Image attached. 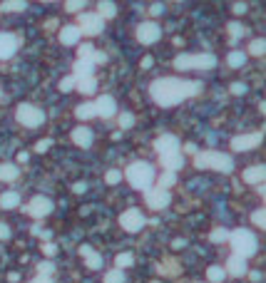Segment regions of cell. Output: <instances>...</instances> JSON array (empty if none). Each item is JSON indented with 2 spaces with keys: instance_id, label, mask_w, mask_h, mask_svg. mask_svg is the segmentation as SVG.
<instances>
[{
  "instance_id": "obj_31",
  "label": "cell",
  "mask_w": 266,
  "mask_h": 283,
  "mask_svg": "<svg viewBox=\"0 0 266 283\" xmlns=\"http://www.w3.org/2000/svg\"><path fill=\"white\" fill-rule=\"evenodd\" d=\"M134 264V256L132 253H117V259H114V266L122 271V268H127V266Z\"/></svg>"
},
{
  "instance_id": "obj_4",
  "label": "cell",
  "mask_w": 266,
  "mask_h": 283,
  "mask_svg": "<svg viewBox=\"0 0 266 283\" xmlns=\"http://www.w3.org/2000/svg\"><path fill=\"white\" fill-rule=\"evenodd\" d=\"M227 241L231 244V248H234V256H241V259L254 256V253H256V248H259L256 236H254L249 228H234V231L229 234Z\"/></svg>"
},
{
  "instance_id": "obj_8",
  "label": "cell",
  "mask_w": 266,
  "mask_h": 283,
  "mask_svg": "<svg viewBox=\"0 0 266 283\" xmlns=\"http://www.w3.org/2000/svg\"><path fill=\"white\" fill-rule=\"evenodd\" d=\"M172 201L170 196V189H162V187H152L144 191V204L154 211H162V209H167Z\"/></svg>"
},
{
  "instance_id": "obj_52",
  "label": "cell",
  "mask_w": 266,
  "mask_h": 283,
  "mask_svg": "<svg viewBox=\"0 0 266 283\" xmlns=\"http://www.w3.org/2000/svg\"><path fill=\"white\" fill-rule=\"evenodd\" d=\"M30 283H53V278H50V276H38V278H33Z\"/></svg>"
},
{
  "instance_id": "obj_25",
  "label": "cell",
  "mask_w": 266,
  "mask_h": 283,
  "mask_svg": "<svg viewBox=\"0 0 266 283\" xmlns=\"http://www.w3.org/2000/svg\"><path fill=\"white\" fill-rule=\"evenodd\" d=\"M77 119H92V117H97L95 112V102H82V105H77Z\"/></svg>"
},
{
  "instance_id": "obj_13",
  "label": "cell",
  "mask_w": 266,
  "mask_h": 283,
  "mask_svg": "<svg viewBox=\"0 0 266 283\" xmlns=\"http://www.w3.org/2000/svg\"><path fill=\"white\" fill-rule=\"evenodd\" d=\"M261 132H254V134H239V137H234L231 139V149L234 151H251L256 149L259 144H261Z\"/></svg>"
},
{
  "instance_id": "obj_5",
  "label": "cell",
  "mask_w": 266,
  "mask_h": 283,
  "mask_svg": "<svg viewBox=\"0 0 266 283\" xmlns=\"http://www.w3.org/2000/svg\"><path fill=\"white\" fill-rule=\"evenodd\" d=\"M216 65V57L211 53H182L174 57V67L177 70H211Z\"/></svg>"
},
{
  "instance_id": "obj_29",
  "label": "cell",
  "mask_w": 266,
  "mask_h": 283,
  "mask_svg": "<svg viewBox=\"0 0 266 283\" xmlns=\"http://www.w3.org/2000/svg\"><path fill=\"white\" fill-rule=\"evenodd\" d=\"M207 278H209L211 283H219V281L227 278V273H224L222 266H209V268H207Z\"/></svg>"
},
{
  "instance_id": "obj_9",
  "label": "cell",
  "mask_w": 266,
  "mask_h": 283,
  "mask_svg": "<svg viewBox=\"0 0 266 283\" xmlns=\"http://www.w3.org/2000/svg\"><path fill=\"white\" fill-rule=\"evenodd\" d=\"M119 226L125 228L127 234H137L144 228V214L139 209H127L119 214Z\"/></svg>"
},
{
  "instance_id": "obj_1",
  "label": "cell",
  "mask_w": 266,
  "mask_h": 283,
  "mask_svg": "<svg viewBox=\"0 0 266 283\" xmlns=\"http://www.w3.org/2000/svg\"><path fill=\"white\" fill-rule=\"evenodd\" d=\"M202 92L199 80H177V77H159L150 85V97L159 107H177L187 97H197Z\"/></svg>"
},
{
  "instance_id": "obj_44",
  "label": "cell",
  "mask_w": 266,
  "mask_h": 283,
  "mask_svg": "<svg viewBox=\"0 0 266 283\" xmlns=\"http://www.w3.org/2000/svg\"><path fill=\"white\" fill-rule=\"evenodd\" d=\"M229 90H231V94H244L247 92V85H244V82H231Z\"/></svg>"
},
{
  "instance_id": "obj_11",
  "label": "cell",
  "mask_w": 266,
  "mask_h": 283,
  "mask_svg": "<svg viewBox=\"0 0 266 283\" xmlns=\"http://www.w3.org/2000/svg\"><path fill=\"white\" fill-rule=\"evenodd\" d=\"M154 149L159 151V157H170V154H182V144L174 134H162L154 139Z\"/></svg>"
},
{
  "instance_id": "obj_36",
  "label": "cell",
  "mask_w": 266,
  "mask_h": 283,
  "mask_svg": "<svg viewBox=\"0 0 266 283\" xmlns=\"http://www.w3.org/2000/svg\"><path fill=\"white\" fill-rule=\"evenodd\" d=\"M75 90V75H67L60 80V92H72Z\"/></svg>"
},
{
  "instance_id": "obj_27",
  "label": "cell",
  "mask_w": 266,
  "mask_h": 283,
  "mask_svg": "<svg viewBox=\"0 0 266 283\" xmlns=\"http://www.w3.org/2000/svg\"><path fill=\"white\" fill-rule=\"evenodd\" d=\"M97 8H100V18L105 20V18H114L117 15V5L114 3H107V0H102V3H97Z\"/></svg>"
},
{
  "instance_id": "obj_24",
  "label": "cell",
  "mask_w": 266,
  "mask_h": 283,
  "mask_svg": "<svg viewBox=\"0 0 266 283\" xmlns=\"http://www.w3.org/2000/svg\"><path fill=\"white\" fill-rule=\"evenodd\" d=\"M95 62L92 60H77L75 62V77H92Z\"/></svg>"
},
{
  "instance_id": "obj_28",
  "label": "cell",
  "mask_w": 266,
  "mask_h": 283,
  "mask_svg": "<svg viewBox=\"0 0 266 283\" xmlns=\"http://www.w3.org/2000/svg\"><path fill=\"white\" fill-rule=\"evenodd\" d=\"M0 8H3L5 13H20V10L28 8V3H25V0H5V3H0Z\"/></svg>"
},
{
  "instance_id": "obj_53",
  "label": "cell",
  "mask_w": 266,
  "mask_h": 283,
  "mask_svg": "<svg viewBox=\"0 0 266 283\" xmlns=\"http://www.w3.org/2000/svg\"><path fill=\"white\" fill-rule=\"evenodd\" d=\"M72 191H75V194H82V191H85V184H82V182H77L75 187H72Z\"/></svg>"
},
{
  "instance_id": "obj_35",
  "label": "cell",
  "mask_w": 266,
  "mask_h": 283,
  "mask_svg": "<svg viewBox=\"0 0 266 283\" xmlns=\"http://www.w3.org/2000/svg\"><path fill=\"white\" fill-rule=\"evenodd\" d=\"M209 239L214 241V244H222V241H227L229 239V228H214L209 234Z\"/></svg>"
},
{
  "instance_id": "obj_16",
  "label": "cell",
  "mask_w": 266,
  "mask_h": 283,
  "mask_svg": "<svg viewBox=\"0 0 266 283\" xmlns=\"http://www.w3.org/2000/svg\"><path fill=\"white\" fill-rule=\"evenodd\" d=\"M224 273H229V276H244L247 273V259H241V256H229L227 261V268H224Z\"/></svg>"
},
{
  "instance_id": "obj_15",
  "label": "cell",
  "mask_w": 266,
  "mask_h": 283,
  "mask_svg": "<svg viewBox=\"0 0 266 283\" xmlns=\"http://www.w3.org/2000/svg\"><path fill=\"white\" fill-rule=\"evenodd\" d=\"M18 50V38L10 33H0V60H10Z\"/></svg>"
},
{
  "instance_id": "obj_40",
  "label": "cell",
  "mask_w": 266,
  "mask_h": 283,
  "mask_svg": "<svg viewBox=\"0 0 266 283\" xmlns=\"http://www.w3.org/2000/svg\"><path fill=\"white\" fill-rule=\"evenodd\" d=\"M251 224L256 228H264V209H256V211L251 214Z\"/></svg>"
},
{
  "instance_id": "obj_23",
  "label": "cell",
  "mask_w": 266,
  "mask_h": 283,
  "mask_svg": "<svg viewBox=\"0 0 266 283\" xmlns=\"http://www.w3.org/2000/svg\"><path fill=\"white\" fill-rule=\"evenodd\" d=\"M20 176V169L15 167V164H0V182H15Z\"/></svg>"
},
{
  "instance_id": "obj_45",
  "label": "cell",
  "mask_w": 266,
  "mask_h": 283,
  "mask_svg": "<svg viewBox=\"0 0 266 283\" xmlns=\"http://www.w3.org/2000/svg\"><path fill=\"white\" fill-rule=\"evenodd\" d=\"M42 253L53 259V256H55V253H57V246L53 244V241H47V244H42Z\"/></svg>"
},
{
  "instance_id": "obj_21",
  "label": "cell",
  "mask_w": 266,
  "mask_h": 283,
  "mask_svg": "<svg viewBox=\"0 0 266 283\" xmlns=\"http://www.w3.org/2000/svg\"><path fill=\"white\" fill-rule=\"evenodd\" d=\"M244 182H247V184H261V182H264V167L256 164V167L244 169Z\"/></svg>"
},
{
  "instance_id": "obj_37",
  "label": "cell",
  "mask_w": 266,
  "mask_h": 283,
  "mask_svg": "<svg viewBox=\"0 0 266 283\" xmlns=\"http://www.w3.org/2000/svg\"><path fill=\"white\" fill-rule=\"evenodd\" d=\"M174 182H177V174H174V171H164V174H162V179H159V187L170 189Z\"/></svg>"
},
{
  "instance_id": "obj_39",
  "label": "cell",
  "mask_w": 266,
  "mask_h": 283,
  "mask_svg": "<svg viewBox=\"0 0 266 283\" xmlns=\"http://www.w3.org/2000/svg\"><path fill=\"white\" fill-rule=\"evenodd\" d=\"M132 124H134V114H130V112L119 114V130H130Z\"/></svg>"
},
{
  "instance_id": "obj_14",
  "label": "cell",
  "mask_w": 266,
  "mask_h": 283,
  "mask_svg": "<svg viewBox=\"0 0 266 283\" xmlns=\"http://www.w3.org/2000/svg\"><path fill=\"white\" fill-rule=\"evenodd\" d=\"M95 112H97V117H102V119H110V117H114V114H117V102H114V97H110V94H102V97L95 102Z\"/></svg>"
},
{
  "instance_id": "obj_19",
  "label": "cell",
  "mask_w": 266,
  "mask_h": 283,
  "mask_svg": "<svg viewBox=\"0 0 266 283\" xmlns=\"http://www.w3.org/2000/svg\"><path fill=\"white\" fill-rule=\"evenodd\" d=\"M159 159H162L164 171H174V174H177V169L184 167V157H182V154H170V157H159Z\"/></svg>"
},
{
  "instance_id": "obj_50",
  "label": "cell",
  "mask_w": 266,
  "mask_h": 283,
  "mask_svg": "<svg viewBox=\"0 0 266 283\" xmlns=\"http://www.w3.org/2000/svg\"><path fill=\"white\" fill-rule=\"evenodd\" d=\"M105 60H107V55H105V53H92V62H105Z\"/></svg>"
},
{
  "instance_id": "obj_26",
  "label": "cell",
  "mask_w": 266,
  "mask_h": 283,
  "mask_svg": "<svg viewBox=\"0 0 266 283\" xmlns=\"http://www.w3.org/2000/svg\"><path fill=\"white\" fill-rule=\"evenodd\" d=\"M247 62V53H241V50H231L227 55V65L229 67H241Z\"/></svg>"
},
{
  "instance_id": "obj_6",
  "label": "cell",
  "mask_w": 266,
  "mask_h": 283,
  "mask_svg": "<svg viewBox=\"0 0 266 283\" xmlns=\"http://www.w3.org/2000/svg\"><path fill=\"white\" fill-rule=\"evenodd\" d=\"M15 117H18V122L22 127H30V130H35V127H40V124L45 122V112H42L40 107H35V105H28V102L18 105Z\"/></svg>"
},
{
  "instance_id": "obj_56",
  "label": "cell",
  "mask_w": 266,
  "mask_h": 283,
  "mask_svg": "<svg viewBox=\"0 0 266 283\" xmlns=\"http://www.w3.org/2000/svg\"><path fill=\"white\" fill-rule=\"evenodd\" d=\"M172 246H174V248H182V246H184V239H177Z\"/></svg>"
},
{
  "instance_id": "obj_10",
  "label": "cell",
  "mask_w": 266,
  "mask_h": 283,
  "mask_svg": "<svg viewBox=\"0 0 266 283\" xmlns=\"http://www.w3.org/2000/svg\"><path fill=\"white\" fill-rule=\"evenodd\" d=\"M159 38H162V28H159L157 22L144 20V22L137 25V40H139L142 45H154Z\"/></svg>"
},
{
  "instance_id": "obj_46",
  "label": "cell",
  "mask_w": 266,
  "mask_h": 283,
  "mask_svg": "<svg viewBox=\"0 0 266 283\" xmlns=\"http://www.w3.org/2000/svg\"><path fill=\"white\" fill-rule=\"evenodd\" d=\"M50 144H53L50 139H40L38 144H35V151H40V154H42V151H47V147H50Z\"/></svg>"
},
{
  "instance_id": "obj_32",
  "label": "cell",
  "mask_w": 266,
  "mask_h": 283,
  "mask_svg": "<svg viewBox=\"0 0 266 283\" xmlns=\"http://www.w3.org/2000/svg\"><path fill=\"white\" fill-rule=\"evenodd\" d=\"M241 35H244V25L241 22H229V38H231V42H236Z\"/></svg>"
},
{
  "instance_id": "obj_20",
  "label": "cell",
  "mask_w": 266,
  "mask_h": 283,
  "mask_svg": "<svg viewBox=\"0 0 266 283\" xmlns=\"http://www.w3.org/2000/svg\"><path fill=\"white\" fill-rule=\"evenodd\" d=\"M75 87H77V92L92 94L97 90V80L95 77H75Z\"/></svg>"
},
{
  "instance_id": "obj_55",
  "label": "cell",
  "mask_w": 266,
  "mask_h": 283,
  "mask_svg": "<svg viewBox=\"0 0 266 283\" xmlns=\"http://www.w3.org/2000/svg\"><path fill=\"white\" fill-rule=\"evenodd\" d=\"M18 162H28V151H20V154H18Z\"/></svg>"
},
{
  "instance_id": "obj_30",
  "label": "cell",
  "mask_w": 266,
  "mask_h": 283,
  "mask_svg": "<svg viewBox=\"0 0 266 283\" xmlns=\"http://www.w3.org/2000/svg\"><path fill=\"white\" fill-rule=\"evenodd\" d=\"M85 266H87V268H92V271L102 268V256H100L97 251H90V253L85 256Z\"/></svg>"
},
{
  "instance_id": "obj_3",
  "label": "cell",
  "mask_w": 266,
  "mask_h": 283,
  "mask_svg": "<svg viewBox=\"0 0 266 283\" xmlns=\"http://www.w3.org/2000/svg\"><path fill=\"white\" fill-rule=\"evenodd\" d=\"M194 164L199 169H214L219 174H231L234 171V159L224 151H202V154H197Z\"/></svg>"
},
{
  "instance_id": "obj_49",
  "label": "cell",
  "mask_w": 266,
  "mask_h": 283,
  "mask_svg": "<svg viewBox=\"0 0 266 283\" xmlns=\"http://www.w3.org/2000/svg\"><path fill=\"white\" fill-rule=\"evenodd\" d=\"M231 10H234L236 15H241V13H247V3H234V5H231Z\"/></svg>"
},
{
  "instance_id": "obj_58",
  "label": "cell",
  "mask_w": 266,
  "mask_h": 283,
  "mask_svg": "<svg viewBox=\"0 0 266 283\" xmlns=\"http://www.w3.org/2000/svg\"><path fill=\"white\" fill-rule=\"evenodd\" d=\"M0 94H3V92H0Z\"/></svg>"
},
{
  "instance_id": "obj_51",
  "label": "cell",
  "mask_w": 266,
  "mask_h": 283,
  "mask_svg": "<svg viewBox=\"0 0 266 283\" xmlns=\"http://www.w3.org/2000/svg\"><path fill=\"white\" fill-rule=\"evenodd\" d=\"M249 278H251V281H261V278H264V273H261V271H251V273H249Z\"/></svg>"
},
{
  "instance_id": "obj_33",
  "label": "cell",
  "mask_w": 266,
  "mask_h": 283,
  "mask_svg": "<svg viewBox=\"0 0 266 283\" xmlns=\"http://www.w3.org/2000/svg\"><path fill=\"white\" fill-rule=\"evenodd\" d=\"M264 38H256V40H251V42H249V53H251V55H264Z\"/></svg>"
},
{
  "instance_id": "obj_2",
  "label": "cell",
  "mask_w": 266,
  "mask_h": 283,
  "mask_svg": "<svg viewBox=\"0 0 266 283\" xmlns=\"http://www.w3.org/2000/svg\"><path fill=\"white\" fill-rule=\"evenodd\" d=\"M122 179H127L132 189L147 191V189H152L154 179H157V171H154V167L150 162H132V164L125 169Z\"/></svg>"
},
{
  "instance_id": "obj_22",
  "label": "cell",
  "mask_w": 266,
  "mask_h": 283,
  "mask_svg": "<svg viewBox=\"0 0 266 283\" xmlns=\"http://www.w3.org/2000/svg\"><path fill=\"white\" fill-rule=\"evenodd\" d=\"M20 204V194L18 191H5V194H0V209H15Z\"/></svg>"
},
{
  "instance_id": "obj_17",
  "label": "cell",
  "mask_w": 266,
  "mask_h": 283,
  "mask_svg": "<svg viewBox=\"0 0 266 283\" xmlns=\"http://www.w3.org/2000/svg\"><path fill=\"white\" fill-rule=\"evenodd\" d=\"M80 38H82V35H80L77 25H65V28L60 30V42H62V45H67V47H70V45H77Z\"/></svg>"
},
{
  "instance_id": "obj_54",
  "label": "cell",
  "mask_w": 266,
  "mask_h": 283,
  "mask_svg": "<svg viewBox=\"0 0 266 283\" xmlns=\"http://www.w3.org/2000/svg\"><path fill=\"white\" fill-rule=\"evenodd\" d=\"M90 251H92V248H90V246H80V253H82V259H85V256H87V253H90Z\"/></svg>"
},
{
  "instance_id": "obj_38",
  "label": "cell",
  "mask_w": 266,
  "mask_h": 283,
  "mask_svg": "<svg viewBox=\"0 0 266 283\" xmlns=\"http://www.w3.org/2000/svg\"><path fill=\"white\" fill-rule=\"evenodd\" d=\"M105 182H107V184H119V182H122V171L119 169H107Z\"/></svg>"
},
{
  "instance_id": "obj_43",
  "label": "cell",
  "mask_w": 266,
  "mask_h": 283,
  "mask_svg": "<svg viewBox=\"0 0 266 283\" xmlns=\"http://www.w3.org/2000/svg\"><path fill=\"white\" fill-rule=\"evenodd\" d=\"M85 8V0H72V3H65V10H70V13H77V10H82Z\"/></svg>"
},
{
  "instance_id": "obj_42",
  "label": "cell",
  "mask_w": 266,
  "mask_h": 283,
  "mask_svg": "<svg viewBox=\"0 0 266 283\" xmlns=\"http://www.w3.org/2000/svg\"><path fill=\"white\" fill-rule=\"evenodd\" d=\"M92 53H95V47L87 42V45H82L80 47V60H92Z\"/></svg>"
},
{
  "instance_id": "obj_48",
  "label": "cell",
  "mask_w": 266,
  "mask_h": 283,
  "mask_svg": "<svg viewBox=\"0 0 266 283\" xmlns=\"http://www.w3.org/2000/svg\"><path fill=\"white\" fill-rule=\"evenodd\" d=\"M5 239H10V226L0 221V241H5Z\"/></svg>"
},
{
  "instance_id": "obj_47",
  "label": "cell",
  "mask_w": 266,
  "mask_h": 283,
  "mask_svg": "<svg viewBox=\"0 0 266 283\" xmlns=\"http://www.w3.org/2000/svg\"><path fill=\"white\" fill-rule=\"evenodd\" d=\"M164 13V5L162 3H154V5H150V15H162Z\"/></svg>"
},
{
  "instance_id": "obj_41",
  "label": "cell",
  "mask_w": 266,
  "mask_h": 283,
  "mask_svg": "<svg viewBox=\"0 0 266 283\" xmlns=\"http://www.w3.org/2000/svg\"><path fill=\"white\" fill-rule=\"evenodd\" d=\"M38 271H40V276H53L55 266H53V261H42V264H38Z\"/></svg>"
},
{
  "instance_id": "obj_57",
  "label": "cell",
  "mask_w": 266,
  "mask_h": 283,
  "mask_svg": "<svg viewBox=\"0 0 266 283\" xmlns=\"http://www.w3.org/2000/svg\"><path fill=\"white\" fill-rule=\"evenodd\" d=\"M154 283H159V281H154Z\"/></svg>"
},
{
  "instance_id": "obj_18",
  "label": "cell",
  "mask_w": 266,
  "mask_h": 283,
  "mask_svg": "<svg viewBox=\"0 0 266 283\" xmlns=\"http://www.w3.org/2000/svg\"><path fill=\"white\" fill-rule=\"evenodd\" d=\"M92 132L87 130V127H77V130H72V142H75L77 147H82V149H87L90 144H92Z\"/></svg>"
},
{
  "instance_id": "obj_12",
  "label": "cell",
  "mask_w": 266,
  "mask_h": 283,
  "mask_svg": "<svg viewBox=\"0 0 266 283\" xmlns=\"http://www.w3.org/2000/svg\"><path fill=\"white\" fill-rule=\"evenodd\" d=\"M50 211H53V201H50L47 196H35V199H30L28 207H25V214H30L33 219H45Z\"/></svg>"
},
{
  "instance_id": "obj_7",
  "label": "cell",
  "mask_w": 266,
  "mask_h": 283,
  "mask_svg": "<svg viewBox=\"0 0 266 283\" xmlns=\"http://www.w3.org/2000/svg\"><path fill=\"white\" fill-rule=\"evenodd\" d=\"M77 30H80V35L95 38V35H100V33L105 30V20L100 18L97 13H82V15H80V22H77Z\"/></svg>"
},
{
  "instance_id": "obj_34",
  "label": "cell",
  "mask_w": 266,
  "mask_h": 283,
  "mask_svg": "<svg viewBox=\"0 0 266 283\" xmlns=\"http://www.w3.org/2000/svg\"><path fill=\"white\" fill-rule=\"evenodd\" d=\"M105 283H125V271H119V268H112V271L105 276Z\"/></svg>"
}]
</instances>
